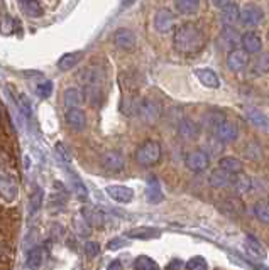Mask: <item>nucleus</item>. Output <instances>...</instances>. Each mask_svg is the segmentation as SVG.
<instances>
[{"mask_svg": "<svg viewBox=\"0 0 269 270\" xmlns=\"http://www.w3.org/2000/svg\"><path fill=\"white\" fill-rule=\"evenodd\" d=\"M256 73L259 71V73H267L269 71V54H264V56H261L259 57V61L256 63Z\"/></svg>", "mask_w": 269, "mask_h": 270, "instance_id": "41", "label": "nucleus"}, {"mask_svg": "<svg viewBox=\"0 0 269 270\" xmlns=\"http://www.w3.org/2000/svg\"><path fill=\"white\" fill-rule=\"evenodd\" d=\"M244 242H246L247 250H249L252 255H256V257H259V258H266L267 257L264 247L261 245V242H257V238H254L252 235H246V240Z\"/></svg>", "mask_w": 269, "mask_h": 270, "instance_id": "28", "label": "nucleus"}, {"mask_svg": "<svg viewBox=\"0 0 269 270\" xmlns=\"http://www.w3.org/2000/svg\"><path fill=\"white\" fill-rule=\"evenodd\" d=\"M175 27V14L170 9H159L154 15V29L159 34H168Z\"/></svg>", "mask_w": 269, "mask_h": 270, "instance_id": "7", "label": "nucleus"}, {"mask_svg": "<svg viewBox=\"0 0 269 270\" xmlns=\"http://www.w3.org/2000/svg\"><path fill=\"white\" fill-rule=\"evenodd\" d=\"M219 166L222 171L229 172L230 176H235V174H240L244 171V164L242 161H239L237 157H222L219 162Z\"/></svg>", "mask_w": 269, "mask_h": 270, "instance_id": "20", "label": "nucleus"}, {"mask_svg": "<svg viewBox=\"0 0 269 270\" xmlns=\"http://www.w3.org/2000/svg\"><path fill=\"white\" fill-rule=\"evenodd\" d=\"M66 122L73 130H83L87 125V116L80 108H70L66 112Z\"/></svg>", "mask_w": 269, "mask_h": 270, "instance_id": "18", "label": "nucleus"}, {"mask_svg": "<svg viewBox=\"0 0 269 270\" xmlns=\"http://www.w3.org/2000/svg\"><path fill=\"white\" fill-rule=\"evenodd\" d=\"M181 265H183L181 262H179V260H175V262H173L171 265H170V270H181Z\"/></svg>", "mask_w": 269, "mask_h": 270, "instance_id": "46", "label": "nucleus"}, {"mask_svg": "<svg viewBox=\"0 0 269 270\" xmlns=\"http://www.w3.org/2000/svg\"><path fill=\"white\" fill-rule=\"evenodd\" d=\"M178 134L184 140H195V139H198V135H200V127H198L197 122L184 118V120L179 122Z\"/></svg>", "mask_w": 269, "mask_h": 270, "instance_id": "15", "label": "nucleus"}, {"mask_svg": "<svg viewBox=\"0 0 269 270\" xmlns=\"http://www.w3.org/2000/svg\"><path fill=\"white\" fill-rule=\"evenodd\" d=\"M102 162H103V167L107 169L110 172H119L122 171L124 166H125V159L124 156L120 154L117 151H110V152H105L103 157H102Z\"/></svg>", "mask_w": 269, "mask_h": 270, "instance_id": "10", "label": "nucleus"}, {"mask_svg": "<svg viewBox=\"0 0 269 270\" xmlns=\"http://www.w3.org/2000/svg\"><path fill=\"white\" fill-rule=\"evenodd\" d=\"M41 262H43V250H41L39 247L31 248V252L28 253V260H25L28 267L29 268H38L41 265Z\"/></svg>", "mask_w": 269, "mask_h": 270, "instance_id": "32", "label": "nucleus"}, {"mask_svg": "<svg viewBox=\"0 0 269 270\" xmlns=\"http://www.w3.org/2000/svg\"><path fill=\"white\" fill-rule=\"evenodd\" d=\"M246 118L251 122L252 125L257 129L264 130L269 134V116L266 113H262L257 108H246Z\"/></svg>", "mask_w": 269, "mask_h": 270, "instance_id": "16", "label": "nucleus"}, {"mask_svg": "<svg viewBox=\"0 0 269 270\" xmlns=\"http://www.w3.org/2000/svg\"><path fill=\"white\" fill-rule=\"evenodd\" d=\"M175 7L183 15H195L200 10V0H175Z\"/></svg>", "mask_w": 269, "mask_h": 270, "instance_id": "24", "label": "nucleus"}, {"mask_svg": "<svg viewBox=\"0 0 269 270\" xmlns=\"http://www.w3.org/2000/svg\"><path fill=\"white\" fill-rule=\"evenodd\" d=\"M115 46L120 47V49H124V51H132L134 47H136V36L132 31H129V29H119L117 33H115Z\"/></svg>", "mask_w": 269, "mask_h": 270, "instance_id": "13", "label": "nucleus"}, {"mask_svg": "<svg viewBox=\"0 0 269 270\" xmlns=\"http://www.w3.org/2000/svg\"><path fill=\"white\" fill-rule=\"evenodd\" d=\"M213 132H215V137H217L220 142H235L237 137H239V129H237V125L232 124L229 120H224Z\"/></svg>", "mask_w": 269, "mask_h": 270, "instance_id": "9", "label": "nucleus"}, {"mask_svg": "<svg viewBox=\"0 0 269 270\" xmlns=\"http://www.w3.org/2000/svg\"><path fill=\"white\" fill-rule=\"evenodd\" d=\"M107 270H120V263H119L117 260H115V262H112V263H110Z\"/></svg>", "mask_w": 269, "mask_h": 270, "instance_id": "47", "label": "nucleus"}, {"mask_svg": "<svg viewBox=\"0 0 269 270\" xmlns=\"http://www.w3.org/2000/svg\"><path fill=\"white\" fill-rule=\"evenodd\" d=\"M20 2V9L24 10L29 17H41L43 15V9L38 0H19Z\"/></svg>", "mask_w": 269, "mask_h": 270, "instance_id": "29", "label": "nucleus"}, {"mask_svg": "<svg viewBox=\"0 0 269 270\" xmlns=\"http://www.w3.org/2000/svg\"><path fill=\"white\" fill-rule=\"evenodd\" d=\"M134 267H136V270H159V265H157L152 258L146 257V255L137 257L134 262Z\"/></svg>", "mask_w": 269, "mask_h": 270, "instance_id": "34", "label": "nucleus"}, {"mask_svg": "<svg viewBox=\"0 0 269 270\" xmlns=\"http://www.w3.org/2000/svg\"><path fill=\"white\" fill-rule=\"evenodd\" d=\"M56 151H58V154H60L63 159H65L66 162H70V154L66 152L65 145H63V144H56Z\"/></svg>", "mask_w": 269, "mask_h": 270, "instance_id": "44", "label": "nucleus"}, {"mask_svg": "<svg viewBox=\"0 0 269 270\" xmlns=\"http://www.w3.org/2000/svg\"><path fill=\"white\" fill-rule=\"evenodd\" d=\"M246 156L252 159V161H256V159H261V149L259 145L256 144V142H252V144H249L246 147Z\"/></svg>", "mask_w": 269, "mask_h": 270, "instance_id": "39", "label": "nucleus"}, {"mask_svg": "<svg viewBox=\"0 0 269 270\" xmlns=\"http://www.w3.org/2000/svg\"><path fill=\"white\" fill-rule=\"evenodd\" d=\"M146 196H147V201H149L151 204H157V203H161V201L165 199V196H163V193H161V186H159L157 177L151 176L149 179H147Z\"/></svg>", "mask_w": 269, "mask_h": 270, "instance_id": "17", "label": "nucleus"}, {"mask_svg": "<svg viewBox=\"0 0 269 270\" xmlns=\"http://www.w3.org/2000/svg\"><path fill=\"white\" fill-rule=\"evenodd\" d=\"M267 39H269V29H267Z\"/></svg>", "mask_w": 269, "mask_h": 270, "instance_id": "49", "label": "nucleus"}, {"mask_svg": "<svg viewBox=\"0 0 269 270\" xmlns=\"http://www.w3.org/2000/svg\"><path fill=\"white\" fill-rule=\"evenodd\" d=\"M137 115L141 116L142 122L146 124H154L161 115V105L154 100H142L136 108Z\"/></svg>", "mask_w": 269, "mask_h": 270, "instance_id": "5", "label": "nucleus"}, {"mask_svg": "<svg viewBox=\"0 0 269 270\" xmlns=\"http://www.w3.org/2000/svg\"><path fill=\"white\" fill-rule=\"evenodd\" d=\"M129 243H127V240H124V238H112V240L109 242L107 248L109 250H120V248H124Z\"/></svg>", "mask_w": 269, "mask_h": 270, "instance_id": "42", "label": "nucleus"}, {"mask_svg": "<svg viewBox=\"0 0 269 270\" xmlns=\"http://www.w3.org/2000/svg\"><path fill=\"white\" fill-rule=\"evenodd\" d=\"M195 76H197L198 81L207 88L217 89L220 86V79L212 68H198V70H195Z\"/></svg>", "mask_w": 269, "mask_h": 270, "instance_id": "11", "label": "nucleus"}, {"mask_svg": "<svg viewBox=\"0 0 269 270\" xmlns=\"http://www.w3.org/2000/svg\"><path fill=\"white\" fill-rule=\"evenodd\" d=\"M188 270H207V262L202 257H193L192 260L186 262Z\"/></svg>", "mask_w": 269, "mask_h": 270, "instance_id": "37", "label": "nucleus"}, {"mask_svg": "<svg viewBox=\"0 0 269 270\" xmlns=\"http://www.w3.org/2000/svg\"><path fill=\"white\" fill-rule=\"evenodd\" d=\"M173 46L179 54H197L205 47L203 31L193 22H184L173 34Z\"/></svg>", "mask_w": 269, "mask_h": 270, "instance_id": "1", "label": "nucleus"}, {"mask_svg": "<svg viewBox=\"0 0 269 270\" xmlns=\"http://www.w3.org/2000/svg\"><path fill=\"white\" fill-rule=\"evenodd\" d=\"M85 252H87L88 257H97L98 252H100V245H98V243H95V242H88L85 245Z\"/></svg>", "mask_w": 269, "mask_h": 270, "instance_id": "43", "label": "nucleus"}, {"mask_svg": "<svg viewBox=\"0 0 269 270\" xmlns=\"http://www.w3.org/2000/svg\"><path fill=\"white\" fill-rule=\"evenodd\" d=\"M212 4H213L217 9H225L227 5L232 4V0H212Z\"/></svg>", "mask_w": 269, "mask_h": 270, "instance_id": "45", "label": "nucleus"}, {"mask_svg": "<svg viewBox=\"0 0 269 270\" xmlns=\"http://www.w3.org/2000/svg\"><path fill=\"white\" fill-rule=\"evenodd\" d=\"M83 93L78 88H68L65 95H63V102H65L66 107L70 108H78L83 103Z\"/></svg>", "mask_w": 269, "mask_h": 270, "instance_id": "22", "label": "nucleus"}, {"mask_svg": "<svg viewBox=\"0 0 269 270\" xmlns=\"http://www.w3.org/2000/svg\"><path fill=\"white\" fill-rule=\"evenodd\" d=\"M136 2V0H122V7H130Z\"/></svg>", "mask_w": 269, "mask_h": 270, "instance_id": "48", "label": "nucleus"}, {"mask_svg": "<svg viewBox=\"0 0 269 270\" xmlns=\"http://www.w3.org/2000/svg\"><path fill=\"white\" fill-rule=\"evenodd\" d=\"M15 103H17L20 113H22L25 118H31V116H33V107H31V103L25 95H19V97L15 98Z\"/></svg>", "mask_w": 269, "mask_h": 270, "instance_id": "35", "label": "nucleus"}, {"mask_svg": "<svg viewBox=\"0 0 269 270\" xmlns=\"http://www.w3.org/2000/svg\"><path fill=\"white\" fill-rule=\"evenodd\" d=\"M71 186H73V191H75L78 199H80V201H87L88 199V191H87L85 184L82 183L80 177L73 176V174H71Z\"/></svg>", "mask_w": 269, "mask_h": 270, "instance_id": "33", "label": "nucleus"}, {"mask_svg": "<svg viewBox=\"0 0 269 270\" xmlns=\"http://www.w3.org/2000/svg\"><path fill=\"white\" fill-rule=\"evenodd\" d=\"M262 19H264V10L261 5L249 2L239 9V20L247 27H256L262 22Z\"/></svg>", "mask_w": 269, "mask_h": 270, "instance_id": "4", "label": "nucleus"}, {"mask_svg": "<svg viewBox=\"0 0 269 270\" xmlns=\"http://www.w3.org/2000/svg\"><path fill=\"white\" fill-rule=\"evenodd\" d=\"M220 41L224 42V46H227L230 49H235V46L240 42V38H239V34H237V31L234 27H229V25H225L224 31H222V34H220Z\"/></svg>", "mask_w": 269, "mask_h": 270, "instance_id": "26", "label": "nucleus"}, {"mask_svg": "<svg viewBox=\"0 0 269 270\" xmlns=\"http://www.w3.org/2000/svg\"><path fill=\"white\" fill-rule=\"evenodd\" d=\"M161 159V145L156 140H147L142 145L137 147L136 151V161L144 167L154 166Z\"/></svg>", "mask_w": 269, "mask_h": 270, "instance_id": "3", "label": "nucleus"}, {"mask_svg": "<svg viewBox=\"0 0 269 270\" xmlns=\"http://www.w3.org/2000/svg\"><path fill=\"white\" fill-rule=\"evenodd\" d=\"M0 196L5 201H14L15 196H17V188H15L14 179L4 176V174H0Z\"/></svg>", "mask_w": 269, "mask_h": 270, "instance_id": "19", "label": "nucleus"}, {"mask_svg": "<svg viewBox=\"0 0 269 270\" xmlns=\"http://www.w3.org/2000/svg\"><path fill=\"white\" fill-rule=\"evenodd\" d=\"M161 235L157 228H151V226H139V228H132L127 231V236L136 238V240H152Z\"/></svg>", "mask_w": 269, "mask_h": 270, "instance_id": "21", "label": "nucleus"}, {"mask_svg": "<svg viewBox=\"0 0 269 270\" xmlns=\"http://www.w3.org/2000/svg\"><path fill=\"white\" fill-rule=\"evenodd\" d=\"M232 177L234 176H230L229 172H225L222 171V169H215V171L210 174V184H212L213 188H225V186H229V184H232Z\"/></svg>", "mask_w": 269, "mask_h": 270, "instance_id": "23", "label": "nucleus"}, {"mask_svg": "<svg viewBox=\"0 0 269 270\" xmlns=\"http://www.w3.org/2000/svg\"><path fill=\"white\" fill-rule=\"evenodd\" d=\"M240 44L247 54H259L262 49V41L257 33H246L240 38Z\"/></svg>", "mask_w": 269, "mask_h": 270, "instance_id": "12", "label": "nucleus"}, {"mask_svg": "<svg viewBox=\"0 0 269 270\" xmlns=\"http://www.w3.org/2000/svg\"><path fill=\"white\" fill-rule=\"evenodd\" d=\"M82 59V52H66V54H63L60 57V61H58V68H60L61 71H70L73 66H76V63Z\"/></svg>", "mask_w": 269, "mask_h": 270, "instance_id": "25", "label": "nucleus"}, {"mask_svg": "<svg viewBox=\"0 0 269 270\" xmlns=\"http://www.w3.org/2000/svg\"><path fill=\"white\" fill-rule=\"evenodd\" d=\"M254 215L256 218L262 223H269V201H257L254 204Z\"/></svg>", "mask_w": 269, "mask_h": 270, "instance_id": "31", "label": "nucleus"}, {"mask_svg": "<svg viewBox=\"0 0 269 270\" xmlns=\"http://www.w3.org/2000/svg\"><path fill=\"white\" fill-rule=\"evenodd\" d=\"M107 194L112 198L114 201H117V203H122V204H127L132 201L134 198V191L127 186H107Z\"/></svg>", "mask_w": 269, "mask_h": 270, "instance_id": "14", "label": "nucleus"}, {"mask_svg": "<svg viewBox=\"0 0 269 270\" xmlns=\"http://www.w3.org/2000/svg\"><path fill=\"white\" fill-rule=\"evenodd\" d=\"M225 120V116L222 113H219V112H210L207 116H205V122H207V125L210 127V129H217V127L222 124V122Z\"/></svg>", "mask_w": 269, "mask_h": 270, "instance_id": "36", "label": "nucleus"}, {"mask_svg": "<svg viewBox=\"0 0 269 270\" xmlns=\"http://www.w3.org/2000/svg\"><path fill=\"white\" fill-rule=\"evenodd\" d=\"M41 201H43V191L38 188V191L34 193L33 196V199H31V215H34L36 211L39 209V206H41Z\"/></svg>", "mask_w": 269, "mask_h": 270, "instance_id": "40", "label": "nucleus"}, {"mask_svg": "<svg viewBox=\"0 0 269 270\" xmlns=\"http://www.w3.org/2000/svg\"><path fill=\"white\" fill-rule=\"evenodd\" d=\"M78 79H80V83L87 88L90 98L102 97V86L105 81V75L102 70H98V68H85V70H82V73L78 75Z\"/></svg>", "mask_w": 269, "mask_h": 270, "instance_id": "2", "label": "nucleus"}, {"mask_svg": "<svg viewBox=\"0 0 269 270\" xmlns=\"http://www.w3.org/2000/svg\"><path fill=\"white\" fill-rule=\"evenodd\" d=\"M184 164H186V167L190 171L202 172L210 166V157L205 151H193L186 156V159H184Z\"/></svg>", "mask_w": 269, "mask_h": 270, "instance_id": "8", "label": "nucleus"}, {"mask_svg": "<svg viewBox=\"0 0 269 270\" xmlns=\"http://www.w3.org/2000/svg\"><path fill=\"white\" fill-rule=\"evenodd\" d=\"M251 177H247L244 176V174H235V177H232V186L235 188V191L239 193V194H244L247 193L249 189L252 188V184H251Z\"/></svg>", "mask_w": 269, "mask_h": 270, "instance_id": "30", "label": "nucleus"}, {"mask_svg": "<svg viewBox=\"0 0 269 270\" xmlns=\"http://www.w3.org/2000/svg\"><path fill=\"white\" fill-rule=\"evenodd\" d=\"M222 22L229 27H234V24L239 22V7L235 4H230L222 9Z\"/></svg>", "mask_w": 269, "mask_h": 270, "instance_id": "27", "label": "nucleus"}, {"mask_svg": "<svg viewBox=\"0 0 269 270\" xmlns=\"http://www.w3.org/2000/svg\"><path fill=\"white\" fill-rule=\"evenodd\" d=\"M36 92H38L39 97L43 98H49V95L52 93V83L51 81H44L38 84V88H36Z\"/></svg>", "mask_w": 269, "mask_h": 270, "instance_id": "38", "label": "nucleus"}, {"mask_svg": "<svg viewBox=\"0 0 269 270\" xmlns=\"http://www.w3.org/2000/svg\"><path fill=\"white\" fill-rule=\"evenodd\" d=\"M249 66V54L244 49H232L227 56V68L234 73H242Z\"/></svg>", "mask_w": 269, "mask_h": 270, "instance_id": "6", "label": "nucleus"}]
</instances>
